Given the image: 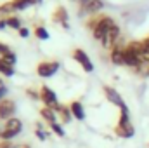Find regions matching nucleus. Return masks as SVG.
<instances>
[{"mask_svg":"<svg viewBox=\"0 0 149 148\" xmlns=\"http://www.w3.org/2000/svg\"><path fill=\"white\" fill-rule=\"evenodd\" d=\"M116 21L113 19L111 16H108V14H97V16H92V18H88L87 19V23H85V26L92 32V37L95 38V40H102V38L106 37V33L109 32V28H111L113 25H114Z\"/></svg>","mask_w":149,"mask_h":148,"instance_id":"f257e3e1","label":"nucleus"},{"mask_svg":"<svg viewBox=\"0 0 149 148\" xmlns=\"http://www.w3.org/2000/svg\"><path fill=\"white\" fill-rule=\"evenodd\" d=\"M114 134L121 140H128L135 134V129L132 125V120H130V110L128 106H123L120 108V117H118V124L114 127Z\"/></svg>","mask_w":149,"mask_h":148,"instance_id":"f03ea898","label":"nucleus"},{"mask_svg":"<svg viewBox=\"0 0 149 148\" xmlns=\"http://www.w3.org/2000/svg\"><path fill=\"white\" fill-rule=\"evenodd\" d=\"M23 131V120L17 117H12L5 120V124L0 129V141H14L16 136H19Z\"/></svg>","mask_w":149,"mask_h":148,"instance_id":"7ed1b4c3","label":"nucleus"},{"mask_svg":"<svg viewBox=\"0 0 149 148\" xmlns=\"http://www.w3.org/2000/svg\"><path fill=\"white\" fill-rule=\"evenodd\" d=\"M40 101L43 103V106L47 108H52V110H59L61 108V103L57 99V94L54 92V89H50L49 85H42L40 87Z\"/></svg>","mask_w":149,"mask_h":148,"instance_id":"20e7f679","label":"nucleus"},{"mask_svg":"<svg viewBox=\"0 0 149 148\" xmlns=\"http://www.w3.org/2000/svg\"><path fill=\"white\" fill-rule=\"evenodd\" d=\"M59 68H61V63L56 61V59H52V61H42V63L37 65V75L42 77V78H50V77H54L59 72Z\"/></svg>","mask_w":149,"mask_h":148,"instance_id":"39448f33","label":"nucleus"},{"mask_svg":"<svg viewBox=\"0 0 149 148\" xmlns=\"http://www.w3.org/2000/svg\"><path fill=\"white\" fill-rule=\"evenodd\" d=\"M120 38H121V28H120L118 23H114L111 28H109V32L106 33V37L101 40V45H102L106 51H111L113 47L120 42Z\"/></svg>","mask_w":149,"mask_h":148,"instance_id":"423d86ee","label":"nucleus"},{"mask_svg":"<svg viewBox=\"0 0 149 148\" xmlns=\"http://www.w3.org/2000/svg\"><path fill=\"white\" fill-rule=\"evenodd\" d=\"M73 59L81 66V70L83 72H87V73H92L94 72V63H92V59H90V56L83 51V49H80V47H76L73 51Z\"/></svg>","mask_w":149,"mask_h":148,"instance_id":"0eeeda50","label":"nucleus"},{"mask_svg":"<svg viewBox=\"0 0 149 148\" xmlns=\"http://www.w3.org/2000/svg\"><path fill=\"white\" fill-rule=\"evenodd\" d=\"M102 9H104V0H92L87 5H83V7H78V16H81V18L83 16L92 18V16L101 14Z\"/></svg>","mask_w":149,"mask_h":148,"instance_id":"6e6552de","label":"nucleus"},{"mask_svg":"<svg viewBox=\"0 0 149 148\" xmlns=\"http://www.w3.org/2000/svg\"><path fill=\"white\" fill-rule=\"evenodd\" d=\"M16 110H17L16 101L5 98L3 101H0V120H9V118L16 117Z\"/></svg>","mask_w":149,"mask_h":148,"instance_id":"1a4fd4ad","label":"nucleus"},{"mask_svg":"<svg viewBox=\"0 0 149 148\" xmlns=\"http://www.w3.org/2000/svg\"><path fill=\"white\" fill-rule=\"evenodd\" d=\"M102 92H104L106 99H108L111 105L118 106V108H123V106H127V103L123 101V98L120 96V92H118L114 87H111V85H104V87H102Z\"/></svg>","mask_w":149,"mask_h":148,"instance_id":"9d476101","label":"nucleus"},{"mask_svg":"<svg viewBox=\"0 0 149 148\" xmlns=\"http://www.w3.org/2000/svg\"><path fill=\"white\" fill-rule=\"evenodd\" d=\"M52 21L57 23V25H61V28L70 30V14H68L66 7H63V5L56 7V11L52 12Z\"/></svg>","mask_w":149,"mask_h":148,"instance_id":"9b49d317","label":"nucleus"},{"mask_svg":"<svg viewBox=\"0 0 149 148\" xmlns=\"http://www.w3.org/2000/svg\"><path fill=\"white\" fill-rule=\"evenodd\" d=\"M70 110H71V113H73V118H76V120H85V108H83V103L81 101H78V99H74V101H71L70 103Z\"/></svg>","mask_w":149,"mask_h":148,"instance_id":"f8f14e48","label":"nucleus"},{"mask_svg":"<svg viewBox=\"0 0 149 148\" xmlns=\"http://www.w3.org/2000/svg\"><path fill=\"white\" fill-rule=\"evenodd\" d=\"M40 117H42L43 122H47L49 125L54 124V122H57V118H59L57 111L52 110V108H47V106H42V108H40Z\"/></svg>","mask_w":149,"mask_h":148,"instance_id":"ddd939ff","label":"nucleus"},{"mask_svg":"<svg viewBox=\"0 0 149 148\" xmlns=\"http://www.w3.org/2000/svg\"><path fill=\"white\" fill-rule=\"evenodd\" d=\"M14 11H26L31 5H40L43 0H10Z\"/></svg>","mask_w":149,"mask_h":148,"instance_id":"4468645a","label":"nucleus"},{"mask_svg":"<svg viewBox=\"0 0 149 148\" xmlns=\"http://www.w3.org/2000/svg\"><path fill=\"white\" fill-rule=\"evenodd\" d=\"M57 115L61 117V122L63 124H70L73 120V113L70 110V106H66V105H61V108L57 110Z\"/></svg>","mask_w":149,"mask_h":148,"instance_id":"2eb2a0df","label":"nucleus"},{"mask_svg":"<svg viewBox=\"0 0 149 148\" xmlns=\"http://www.w3.org/2000/svg\"><path fill=\"white\" fill-rule=\"evenodd\" d=\"M5 21H7V28H10V30H21V28H23L21 18H19V16H16V14H12V16L5 18Z\"/></svg>","mask_w":149,"mask_h":148,"instance_id":"dca6fc26","label":"nucleus"},{"mask_svg":"<svg viewBox=\"0 0 149 148\" xmlns=\"http://www.w3.org/2000/svg\"><path fill=\"white\" fill-rule=\"evenodd\" d=\"M14 73H16L14 66L9 65V63H5L2 59V56H0V75H3V77H14Z\"/></svg>","mask_w":149,"mask_h":148,"instance_id":"f3484780","label":"nucleus"},{"mask_svg":"<svg viewBox=\"0 0 149 148\" xmlns=\"http://www.w3.org/2000/svg\"><path fill=\"white\" fill-rule=\"evenodd\" d=\"M33 33H35V37L38 38V40H49V30L43 26V25H37L35 28H33Z\"/></svg>","mask_w":149,"mask_h":148,"instance_id":"a211bd4d","label":"nucleus"},{"mask_svg":"<svg viewBox=\"0 0 149 148\" xmlns=\"http://www.w3.org/2000/svg\"><path fill=\"white\" fill-rule=\"evenodd\" d=\"M35 136H37L40 141H45L49 138V131H45V127L42 125V122H37L35 124Z\"/></svg>","mask_w":149,"mask_h":148,"instance_id":"6ab92c4d","label":"nucleus"},{"mask_svg":"<svg viewBox=\"0 0 149 148\" xmlns=\"http://www.w3.org/2000/svg\"><path fill=\"white\" fill-rule=\"evenodd\" d=\"M12 12H14V7H12V2H10V0L0 4V18H2V16L9 18V16H12Z\"/></svg>","mask_w":149,"mask_h":148,"instance_id":"aec40b11","label":"nucleus"},{"mask_svg":"<svg viewBox=\"0 0 149 148\" xmlns=\"http://www.w3.org/2000/svg\"><path fill=\"white\" fill-rule=\"evenodd\" d=\"M49 129L52 131V134H56V136H59V138H64V136H66L64 127H63V124H59V122L50 124V125H49Z\"/></svg>","mask_w":149,"mask_h":148,"instance_id":"412c9836","label":"nucleus"},{"mask_svg":"<svg viewBox=\"0 0 149 148\" xmlns=\"http://www.w3.org/2000/svg\"><path fill=\"white\" fill-rule=\"evenodd\" d=\"M2 59H3L5 63L12 65V66H14V65L17 63V56H16V52H14V51H9V52H5V54L2 56Z\"/></svg>","mask_w":149,"mask_h":148,"instance_id":"4be33fe9","label":"nucleus"},{"mask_svg":"<svg viewBox=\"0 0 149 148\" xmlns=\"http://www.w3.org/2000/svg\"><path fill=\"white\" fill-rule=\"evenodd\" d=\"M26 96H28L31 101H38V99H40V91H38V89H33V87H28V89H26Z\"/></svg>","mask_w":149,"mask_h":148,"instance_id":"5701e85b","label":"nucleus"},{"mask_svg":"<svg viewBox=\"0 0 149 148\" xmlns=\"http://www.w3.org/2000/svg\"><path fill=\"white\" fill-rule=\"evenodd\" d=\"M7 98V85L3 84V80L0 78V101H3Z\"/></svg>","mask_w":149,"mask_h":148,"instance_id":"b1692460","label":"nucleus"},{"mask_svg":"<svg viewBox=\"0 0 149 148\" xmlns=\"http://www.w3.org/2000/svg\"><path fill=\"white\" fill-rule=\"evenodd\" d=\"M0 148H19V145H16L14 141H0Z\"/></svg>","mask_w":149,"mask_h":148,"instance_id":"393cba45","label":"nucleus"},{"mask_svg":"<svg viewBox=\"0 0 149 148\" xmlns=\"http://www.w3.org/2000/svg\"><path fill=\"white\" fill-rule=\"evenodd\" d=\"M17 33H19V37L21 38H28L30 37V30H28L26 26H23L21 30H17Z\"/></svg>","mask_w":149,"mask_h":148,"instance_id":"a878e982","label":"nucleus"},{"mask_svg":"<svg viewBox=\"0 0 149 148\" xmlns=\"http://www.w3.org/2000/svg\"><path fill=\"white\" fill-rule=\"evenodd\" d=\"M10 51V47L7 45V44H3V42H0V56H3L5 52H9Z\"/></svg>","mask_w":149,"mask_h":148,"instance_id":"bb28decb","label":"nucleus"},{"mask_svg":"<svg viewBox=\"0 0 149 148\" xmlns=\"http://www.w3.org/2000/svg\"><path fill=\"white\" fill-rule=\"evenodd\" d=\"M7 28V21H5V18H0V30H5Z\"/></svg>","mask_w":149,"mask_h":148,"instance_id":"cd10ccee","label":"nucleus"},{"mask_svg":"<svg viewBox=\"0 0 149 148\" xmlns=\"http://www.w3.org/2000/svg\"><path fill=\"white\" fill-rule=\"evenodd\" d=\"M142 44H144V49H146V51H149V37L142 38Z\"/></svg>","mask_w":149,"mask_h":148,"instance_id":"c85d7f7f","label":"nucleus"},{"mask_svg":"<svg viewBox=\"0 0 149 148\" xmlns=\"http://www.w3.org/2000/svg\"><path fill=\"white\" fill-rule=\"evenodd\" d=\"M78 2V7H83V5H87L88 2H92V0H76Z\"/></svg>","mask_w":149,"mask_h":148,"instance_id":"c756f323","label":"nucleus"},{"mask_svg":"<svg viewBox=\"0 0 149 148\" xmlns=\"http://www.w3.org/2000/svg\"><path fill=\"white\" fill-rule=\"evenodd\" d=\"M19 148H31L28 143H23V145H19Z\"/></svg>","mask_w":149,"mask_h":148,"instance_id":"7c9ffc66","label":"nucleus"},{"mask_svg":"<svg viewBox=\"0 0 149 148\" xmlns=\"http://www.w3.org/2000/svg\"><path fill=\"white\" fill-rule=\"evenodd\" d=\"M71 2H76V0H71Z\"/></svg>","mask_w":149,"mask_h":148,"instance_id":"2f4dec72","label":"nucleus"}]
</instances>
